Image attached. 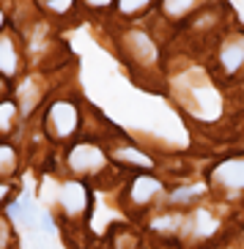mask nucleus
Returning a JSON list of instances; mask_svg holds the SVG:
<instances>
[{
  "label": "nucleus",
  "mask_w": 244,
  "mask_h": 249,
  "mask_svg": "<svg viewBox=\"0 0 244 249\" xmlns=\"http://www.w3.org/2000/svg\"><path fill=\"white\" fill-rule=\"evenodd\" d=\"M47 129L55 140H69L77 129H80V112L74 107V102L63 99V102H55L47 112Z\"/></svg>",
  "instance_id": "1"
},
{
  "label": "nucleus",
  "mask_w": 244,
  "mask_h": 249,
  "mask_svg": "<svg viewBox=\"0 0 244 249\" xmlns=\"http://www.w3.org/2000/svg\"><path fill=\"white\" fill-rule=\"evenodd\" d=\"M69 164H72L77 173H85V176H94L99 170L107 164V156L99 145L94 142H80V145L72 148V154H69Z\"/></svg>",
  "instance_id": "2"
},
{
  "label": "nucleus",
  "mask_w": 244,
  "mask_h": 249,
  "mask_svg": "<svg viewBox=\"0 0 244 249\" xmlns=\"http://www.w3.org/2000/svg\"><path fill=\"white\" fill-rule=\"evenodd\" d=\"M124 44L126 50H129V55H132V60H137V63H143V66H151V63H156V44L154 38L148 36V33H143V30H129L124 36Z\"/></svg>",
  "instance_id": "3"
},
{
  "label": "nucleus",
  "mask_w": 244,
  "mask_h": 249,
  "mask_svg": "<svg viewBox=\"0 0 244 249\" xmlns=\"http://www.w3.org/2000/svg\"><path fill=\"white\" fill-rule=\"evenodd\" d=\"M60 205H63V211L69 216H77V213L85 211V205H88V189H85V183H80V181L63 183V189H60Z\"/></svg>",
  "instance_id": "4"
},
{
  "label": "nucleus",
  "mask_w": 244,
  "mask_h": 249,
  "mask_svg": "<svg viewBox=\"0 0 244 249\" xmlns=\"http://www.w3.org/2000/svg\"><path fill=\"white\" fill-rule=\"evenodd\" d=\"M159 189H162V183L156 181V178L151 176H137L132 183H129V192H126V197H129V203L134 205H148L151 200L159 195Z\"/></svg>",
  "instance_id": "5"
},
{
  "label": "nucleus",
  "mask_w": 244,
  "mask_h": 249,
  "mask_svg": "<svg viewBox=\"0 0 244 249\" xmlns=\"http://www.w3.org/2000/svg\"><path fill=\"white\" fill-rule=\"evenodd\" d=\"M214 181L220 186L244 189V159H228L214 170Z\"/></svg>",
  "instance_id": "6"
},
{
  "label": "nucleus",
  "mask_w": 244,
  "mask_h": 249,
  "mask_svg": "<svg viewBox=\"0 0 244 249\" xmlns=\"http://www.w3.org/2000/svg\"><path fill=\"white\" fill-rule=\"evenodd\" d=\"M19 71V52H17L14 38L0 33V77H17Z\"/></svg>",
  "instance_id": "7"
},
{
  "label": "nucleus",
  "mask_w": 244,
  "mask_h": 249,
  "mask_svg": "<svg viewBox=\"0 0 244 249\" xmlns=\"http://www.w3.org/2000/svg\"><path fill=\"white\" fill-rule=\"evenodd\" d=\"M220 63L228 74L239 71V66L244 63V38H230L228 44H222L220 50Z\"/></svg>",
  "instance_id": "8"
},
{
  "label": "nucleus",
  "mask_w": 244,
  "mask_h": 249,
  "mask_svg": "<svg viewBox=\"0 0 244 249\" xmlns=\"http://www.w3.org/2000/svg\"><path fill=\"white\" fill-rule=\"evenodd\" d=\"M38 99H41V88H38L36 77L22 80V85H19V90H17V104H19V112H25V115H28V112L36 107Z\"/></svg>",
  "instance_id": "9"
},
{
  "label": "nucleus",
  "mask_w": 244,
  "mask_h": 249,
  "mask_svg": "<svg viewBox=\"0 0 244 249\" xmlns=\"http://www.w3.org/2000/svg\"><path fill=\"white\" fill-rule=\"evenodd\" d=\"M203 0H162V14L170 19H181V17L198 11V6Z\"/></svg>",
  "instance_id": "10"
},
{
  "label": "nucleus",
  "mask_w": 244,
  "mask_h": 249,
  "mask_svg": "<svg viewBox=\"0 0 244 249\" xmlns=\"http://www.w3.org/2000/svg\"><path fill=\"white\" fill-rule=\"evenodd\" d=\"M8 211H11V216H14L19 225H33V219H36V205H33L30 195H22L19 200H14Z\"/></svg>",
  "instance_id": "11"
},
{
  "label": "nucleus",
  "mask_w": 244,
  "mask_h": 249,
  "mask_svg": "<svg viewBox=\"0 0 244 249\" xmlns=\"http://www.w3.org/2000/svg\"><path fill=\"white\" fill-rule=\"evenodd\" d=\"M115 159L124 161V164H134V167H140V170H148L154 161L148 159L146 154H140V151H134V148H124V151H118L115 154Z\"/></svg>",
  "instance_id": "12"
},
{
  "label": "nucleus",
  "mask_w": 244,
  "mask_h": 249,
  "mask_svg": "<svg viewBox=\"0 0 244 249\" xmlns=\"http://www.w3.org/2000/svg\"><path fill=\"white\" fill-rule=\"evenodd\" d=\"M14 115H17L14 102L3 99V102H0V134H8L14 129Z\"/></svg>",
  "instance_id": "13"
},
{
  "label": "nucleus",
  "mask_w": 244,
  "mask_h": 249,
  "mask_svg": "<svg viewBox=\"0 0 244 249\" xmlns=\"http://www.w3.org/2000/svg\"><path fill=\"white\" fill-rule=\"evenodd\" d=\"M178 225H181V216H173V213H165V216H159V219L151 222V230H156V233H176Z\"/></svg>",
  "instance_id": "14"
},
{
  "label": "nucleus",
  "mask_w": 244,
  "mask_h": 249,
  "mask_svg": "<svg viewBox=\"0 0 244 249\" xmlns=\"http://www.w3.org/2000/svg\"><path fill=\"white\" fill-rule=\"evenodd\" d=\"M17 167V154L8 142H0V176H8Z\"/></svg>",
  "instance_id": "15"
},
{
  "label": "nucleus",
  "mask_w": 244,
  "mask_h": 249,
  "mask_svg": "<svg viewBox=\"0 0 244 249\" xmlns=\"http://www.w3.org/2000/svg\"><path fill=\"white\" fill-rule=\"evenodd\" d=\"M195 222H198V235H208V233H214V227H217V222L211 219V216H208V211H203V208H200L198 213H195Z\"/></svg>",
  "instance_id": "16"
},
{
  "label": "nucleus",
  "mask_w": 244,
  "mask_h": 249,
  "mask_svg": "<svg viewBox=\"0 0 244 249\" xmlns=\"http://www.w3.org/2000/svg\"><path fill=\"white\" fill-rule=\"evenodd\" d=\"M198 186H184V189H176L170 195V203H176V205H181V203H189L192 197H198Z\"/></svg>",
  "instance_id": "17"
},
{
  "label": "nucleus",
  "mask_w": 244,
  "mask_h": 249,
  "mask_svg": "<svg viewBox=\"0 0 244 249\" xmlns=\"http://www.w3.org/2000/svg\"><path fill=\"white\" fill-rule=\"evenodd\" d=\"M148 3L151 0H118V8H121V14H140Z\"/></svg>",
  "instance_id": "18"
},
{
  "label": "nucleus",
  "mask_w": 244,
  "mask_h": 249,
  "mask_svg": "<svg viewBox=\"0 0 244 249\" xmlns=\"http://www.w3.org/2000/svg\"><path fill=\"white\" fill-rule=\"evenodd\" d=\"M47 11H55V14H66L69 8H72L74 0H38Z\"/></svg>",
  "instance_id": "19"
},
{
  "label": "nucleus",
  "mask_w": 244,
  "mask_h": 249,
  "mask_svg": "<svg viewBox=\"0 0 244 249\" xmlns=\"http://www.w3.org/2000/svg\"><path fill=\"white\" fill-rule=\"evenodd\" d=\"M82 3L88 8H94V11H104V8H110L115 0H82Z\"/></svg>",
  "instance_id": "20"
},
{
  "label": "nucleus",
  "mask_w": 244,
  "mask_h": 249,
  "mask_svg": "<svg viewBox=\"0 0 244 249\" xmlns=\"http://www.w3.org/2000/svg\"><path fill=\"white\" fill-rule=\"evenodd\" d=\"M8 238H11V230H8V225H6V222L0 219V249L6 247V241H8Z\"/></svg>",
  "instance_id": "21"
},
{
  "label": "nucleus",
  "mask_w": 244,
  "mask_h": 249,
  "mask_svg": "<svg viewBox=\"0 0 244 249\" xmlns=\"http://www.w3.org/2000/svg\"><path fill=\"white\" fill-rule=\"evenodd\" d=\"M41 219H44V233H55V222L47 211H41Z\"/></svg>",
  "instance_id": "22"
},
{
  "label": "nucleus",
  "mask_w": 244,
  "mask_h": 249,
  "mask_svg": "<svg viewBox=\"0 0 244 249\" xmlns=\"http://www.w3.org/2000/svg\"><path fill=\"white\" fill-rule=\"evenodd\" d=\"M6 197H8V186H6V183H0V203H3Z\"/></svg>",
  "instance_id": "23"
},
{
  "label": "nucleus",
  "mask_w": 244,
  "mask_h": 249,
  "mask_svg": "<svg viewBox=\"0 0 244 249\" xmlns=\"http://www.w3.org/2000/svg\"><path fill=\"white\" fill-rule=\"evenodd\" d=\"M3 96H6V82H3V77H0V102H3Z\"/></svg>",
  "instance_id": "24"
},
{
  "label": "nucleus",
  "mask_w": 244,
  "mask_h": 249,
  "mask_svg": "<svg viewBox=\"0 0 244 249\" xmlns=\"http://www.w3.org/2000/svg\"><path fill=\"white\" fill-rule=\"evenodd\" d=\"M3 22H6V17H3V11H0V30H3Z\"/></svg>",
  "instance_id": "25"
}]
</instances>
